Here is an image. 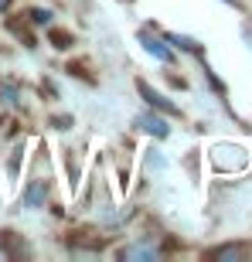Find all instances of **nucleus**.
Segmentation results:
<instances>
[{
  "instance_id": "obj_7",
  "label": "nucleus",
  "mask_w": 252,
  "mask_h": 262,
  "mask_svg": "<svg viewBox=\"0 0 252 262\" xmlns=\"http://www.w3.org/2000/svg\"><path fill=\"white\" fill-rule=\"evenodd\" d=\"M167 41H174L177 48H184V51H201V45H198V41L194 38H184V34H164Z\"/></svg>"
},
{
  "instance_id": "obj_6",
  "label": "nucleus",
  "mask_w": 252,
  "mask_h": 262,
  "mask_svg": "<svg viewBox=\"0 0 252 262\" xmlns=\"http://www.w3.org/2000/svg\"><path fill=\"white\" fill-rule=\"evenodd\" d=\"M119 259H157V249H154V245H140V242H136V245H126V249H119Z\"/></svg>"
},
{
  "instance_id": "obj_11",
  "label": "nucleus",
  "mask_w": 252,
  "mask_h": 262,
  "mask_svg": "<svg viewBox=\"0 0 252 262\" xmlns=\"http://www.w3.org/2000/svg\"><path fill=\"white\" fill-rule=\"evenodd\" d=\"M7 7H10V0H0V14H4Z\"/></svg>"
},
{
  "instance_id": "obj_1",
  "label": "nucleus",
  "mask_w": 252,
  "mask_h": 262,
  "mask_svg": "<svg viewBox=\"0 0 252 262\" xmlns=\"http://www.w3.org/2000/svg\"><path fill=\"white\" fill-rule=\"evenodd\" d=\"M212 160H215V167H218V170H242L249 157H245L242 146L218 143V146H215V154H212Z\"/></svg>"
},
{
  "instance_id": "obj_12",
  "label": "nucleus",
  "mask_w": 252,
  "mask_h": 262,
  "mask_svg": "<svg viewBox=\"0 0 252 262\" xmlns=\"http://www.w3.org/2000/svg\"><path fill=\"white\" fill-rule=\"evenodd\" d=\"M225 4H235V0H225Z\"/></svg>"
},
{
  "instance_id": "obj_9",
  "label": "nucleus",
  "mask_w": 252,
  "mask_h": 262,
  "mask_svg": "<svg viewBox=\"0 0 252 262\" xmlns=\"http://www.w3.org/2000/svg\"><path fill=\"white\" fill-rule=\"evenodd\" d=\"M28 20H34V24H48V20H51V10H45V7H34V10L28 14Z\"/></svg>"
},
{
  "instance_id": "obj_3",
  "label": "nucleus",
  "mask_w": 252,
  "mask_h": 262,
  "mask_svg": "<svg viewBox=\"0 0 252 262\" xmlns=\"http://www.w3.org/2000/svg\"><path fill=\"white\" fill-rule=\"evenodd\" d=\"M136 126L143 129V133H150V136H167V133H171V126H167L160 116H154V113H143V116H136Z\"/></svg>"
},
{
  "instance_id": "obj_5",
  "label": "nucleus",
  "mask_w": 252,
  "mask_h": 262,
  "mask_svg": "<svg viewBox=\"0 0 252 262\" xmlns=\"http://www.w3.org/2000/svg\"><path fill=\"white\" fill-rule=\"evenodd\" d=\"M45 198H48V181H34V184L28 187V194H24V204H28V208H41Z\"/></svg>"
},
{
  "instance_id": "obj_2",
  "label": "nucleus",
  "mask_w": 252,
  "mask_h": 262,
  "mask_svg": "<svg viewBox=\"0 0 252 262\" xmlns=\"http://www.w3.org/2000/svg\"><path fill=\"white\" fill-rule=\"evenodd\" d=\"M140 45H143V48L150 51L154 58H160V61H174V51L167 48L164 41H157L154 34H150V31H140Z\"/></svg>"
},
{
  "instance_id": "obj_8",
  "label": "nucleus",
  "mask_w": 252,
  "mask_h": 262,
  "mask_svg": "<svg viewBox=\"0 0 252 262\" xmlns=\"http://www.w3.org/2000/svg\"><path fill=\"white\" fill-rule=\"evenodd\" d=\"M0 102H7V106H17V89H14V82L0 85Z\"/></svg>"
},
{
  "instance_id": "obj_10",
  "label": "nucleus",
  "mask_w": 252,
  "mask_h": 262,
  "mask_svg": "<svg viewBox=\"0 0 252 262\" xmlns=\"http://www.w3.org/2000/svg\"><path fill=\"white\" fill-rule=\"evenodd\" d=\"M51 41H55V48H68V41H72V38H68L65 31H55V34H51Z\"/></svg>"
},
{
  "instance_id": "obj_4",
  "label": "nucleus",
  "mask_w": 252,
  "mask_h": 262,
  "mask_svg": "<svg viewBox=\"0 0 252 262\" xmlns=\"http://www.w3.org/2000/svg\"><path fill=\"white\" fill-rule=\"evenodd\" d=\"M140 96H146V102H150V106H157V109H167L171 116H177V106H174V102H167V99L160 96V92H154V89L146 85V82H140Z\"/></svg>"
}]
</instances>
